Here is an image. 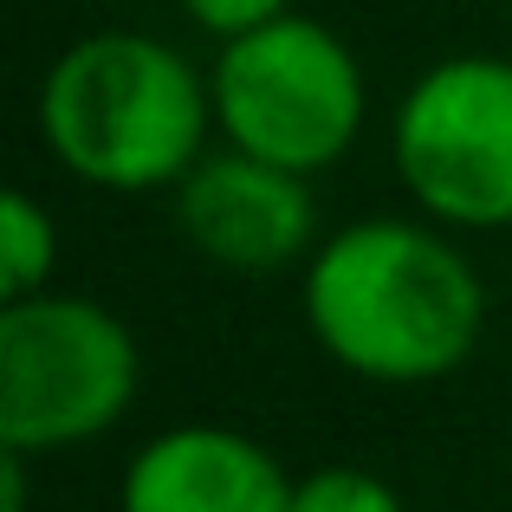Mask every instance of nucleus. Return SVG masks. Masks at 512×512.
<instances>
[{
    "label": "nucleus",
    "instance_id": "obj_1",
    "mask_svg": "<svg viewBox=\"0 0 512 512\" xmlns=\"http://www.w3.org/2000/svg\"><path fill=\"white\" fill-rule=\"evenodd\" d=\"M305 312L344 370L376 383H428L467 363L487 299L448 240L409 221H363L318 253Z\"/></svg>",
    "mask_w": 512,
    "mask_h": 512
},
{
    "label": "nucleus",
    "instance_id": "obj_2",
    "mask_svg": "<svg viewBox=\"0 0 512 512\" xmlns=\"http://www.w3.org/2000/svg\"><path fill=\"white\" fill-rule=\"evenodd\" d=\"M39 124L72 175L104 188H156L195 169L208 98L182 52L143 33H98L52 65Z\"/></svg>",
    "mask_w": 512,
    "mask_h": 512
},
{
    "label": "nucleus",
    "instance_id": "obj_3",
    "mask_svg": "<svg viewBox=\"0 0 512 512\" xmlns=\"http://www.w3.org/2000/svg\"><path fill=\"white\" fill-rule=\"evenodd\" d=\"M214 117L234 150L279 169H325L363 124V72L350 46L318 20H266L227 39L214 65Z\"/></svg>",
    "mask_w": 512,
    "mask_h": 512
},
{
    "label": "nucleus",
    "instance_id": "obj_4",
    "mask_svg": "<svg viewBox=\"0 0 512 512\" xmlns=\"http://www.w3.org/2000/svg\"><path fill=\"white\" fill-rule=\"evenodd\" d=\"M137 396V344L91 299H13L0 312V441L65 448Z\"/></svg>",
    "mask_w": 512,
    "mask_h": 512
},
{
    "label": "nucleus",
    "instance_id": "obj_5",
    "mask_svg": "<svg viewBox=\"0 0 512 512\" xmlns=\"http://www.w3.org/2000/svg\"><path fill=\"white\" fill-rule=\"evenodd\" d=\"M396 163L422 208L461 227L512 221V65L448 59L402 98Z\"/></svg>",
    "mask_w": 512,
    "mask_h": 512
},
{
    "label": "nucleus",
    "instance_id": "obj_6",
    "mask_svg": "<svg viewBox=\"0 0 512 512\" xmlns=\"http://www.w3.org/2000/svg\"><path fill=\"white\" fill-rule=\"evenodd\" d=\"M175 214H182V234L208 260L240 266V273H273V266L299 260L318 221L299 169H279L247 150L201 163L182 182Z\"/></svg>",
    "mask_w": 512,
    "mask_h": 512
},
{
    "label": "nucleus",
    "instance_id": "obj_7",
    "mask_svg": "<svg viewBox=\"0 0 512 512\" xmlns=\"http://www.w3.org/2000/svg\"><path fill=\"white\" fill-rule=\"evenodd\" d=\"M292 480L234 428H175L124 474V512H286Z\"/></svg>",
    "mask_w": 512,
    "mask_h": 512
},
{
    "label": "nucleus",
    "instance_id": "obj_8",
    "mask_svg": "<svg viewBox=\"0 0 512 512\" xmlns=\"http://www.w3.org/2000/svg\"><path fill=\"white\" fill-rule=\"evenodd\" d=\"M52 253H59L52 214L39 208L33 195H20V188H13V195L0 201V279H7V299L39 292V279L52 273Z\"/></svg>",
    "mask_w": 512,
    "mask_h": 512
},
{
    "label": "nucleus",
    "instance_id": "obj_9",
    "mask_svg": "<svg viewBox=\"0 0 512 512\" xmlns=\"http://www.w3.org/2000/svg\"><path fill=\"white\" fill-rule=\"evenodd\" d=\"M286 512H402V500H396V487H383L363 467H325V474L292 487Z\"/></svg>",
    "mask_w": 512,
    "mask_h": 512
},
{
    "label": "nucleus",
    "instance_id": "obj_10",
    "mask_svg": "<svg viewBox=\"0 0 512 512\" xmlns=\"http://www.w3.org/2000/svg\"><path fill=\"white\" fill-rule=\"evenodd\" d=\"M182 7H188L195 26H208V33H221V39H240V33H253V26L279 20L286 0H182Z\"/></svg>",
    "mask_w": 512,
    "mask_h": 512
},
{
    "label": "nucleus",
    "instance_id": "obj_11",
    "mask_svg": "<svg viewBox=\"0 0 512 512\" xmlns=\"http://www.w3.org/2000/svg\"><path fill=\"white\" fill-rule=\"evenodd\" d=\"M26 454L33 448H13L0 454V512H26Z\"/></svg>",
    "mask_w": 512,
    "mask_h": 512
}]
</instances>
